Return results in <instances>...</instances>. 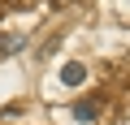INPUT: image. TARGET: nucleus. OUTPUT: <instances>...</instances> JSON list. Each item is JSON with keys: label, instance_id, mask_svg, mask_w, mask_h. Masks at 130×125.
Instances as JSON below:
<instances>
[{"label": "nucleus", "instance_id": "1", "mask_svg": "<svg viewBox=\"0 0 130 125\" xmlns=\"http://www.w3.org/2000/svg\"><path fill=\"white\" fill-rule=\"evenodd\" d=\"M70 112H74V121H95V116H100V104H95V99H78Z\"/></svg>", "mask_w": 130, "mask_h": 125}, {"label": "nucleus", "instance_id": "2", "mask_svg": "<svg viewBox=\"0 0 130 125\" xmlns=\"http://www.w3.org/2000/svg\"><path fill=\"white\" fill-rule=\"evenodd\" d=\"M83 78H87V65H78V60H70V65L61 69V82H65V86H78Z\"/></svg>", "mask_w": 130, "mask_h": 125}]
</instances>
